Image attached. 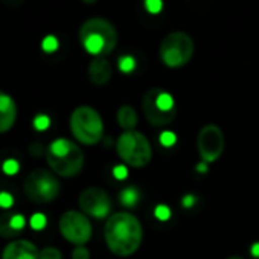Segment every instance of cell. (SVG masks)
I'll list each match as a JSON object with an SVG mask.
<instances>
[{
  "mask_svg": "<svg viewBox=\"0 0 259 259\" xmlns=\"http://www.w3.org/2000/svg\"><path fill=\"white\" fill-rule=\"evenodd\" d=\"M156 102H157L159 108L163 111H176V102H174L172 95H169L168 92H165L160 87H159V92L156 96Z\"/></svg>",
  "mask_w": 259,
  "mask_h": 259,
  "instance_id": "ac0fdd59",
  "label": "cell"
},
{
  "mask_svg": "<svg viewBox=\"0 0 259 259\" xmlns=\"http://www.w3.org/2000/svg\"><path fill=\"white\" fill-rule=\"evenodd\" d=\"M32 123H34V128L35 130H38V132H45V130H48L51 126V119L46 114H37L34 117V122Z\"/></svg>",
  "mask_w": 259,
  "mask_h": 259,
  "instance_id": "7402d4cb",
  "label": "cell"
},
{
  "mask_svg": "<svg viewBox=\"0 0 259 259\" xmlns=\"http://www.w3.org/2000/svg\"><path fill=\"white\" fill-rule=\"evenodd\" d=\"M195 169H197L200 174H206V172H207V163H206V162H201V163H198V165L195 166Z\"/></svg>",
  "mask_w": 259,
  "mask_h": 259,
  "instance_id": "d6a6232c",
  "label": "cell"
},
{
  "mask_svg": "<svg viewBox=\"0 0 259 259\" xmlns=\"http://www.w3.org/2000/svg\"><path fill=\"white\" fill-rule=\"evenodd\" d=\"M116 119H117V123L123 130H126V132H132V130H135V126L138 125V113L135 111V108L132 105H122L117 110Z\"/></svg>",
  "mask_w": 259,
  "mask_h": 259,
  "instance_id": "2e32d148",
  "label": "cell"
},
{
  "mask_svg": "<svg viewBox=\"0 0 259 259\" xmlns=\"http://www.w3.org/2000/svg\"><path fill=\"white\" fill-rule=\"evenodd\" d=\"M116 150L119 157L133 168L147 166L153 157V148L150 141L147 139V136H144L141 132H136V130L122 133L117 139Z\"/></svg>",
  "mask_w": 259,
  "mask_h": 259,
  "instance_id": "5b68a950",
  "label": "cell"
},
{
  "mask_svg": "<svg viewBox=\"0 0 259 259\" xmlns=\"http://www.w3.org/2000/svg\"><path fill=\"white\" fill-rule=\"evenodd\" d=\"M29 153H31L32 156H35V157H40V156L46 154V150H45V147H43L41 144L35 142V144H32V145L29 147Z\"/></svg>",
  "mask_w": 259,
  "mask_h": 259,
  "instance_id": "4dcf8cb0",
  "label": "cell"
},
{
  "mask_svg": "<svg viewBox=\"0 0 259 259\" xmlns=\"http://www.w3.org/2000/svg\"><path fill=\"white\" fill-rule=\"evenodd\" d=\"M119 201L122 206H125L126 209H133L139 204L141 201V191L135 186H128L123 188L119 192Z\"/></svg>",
  "mask_w": 259,
  "mask_h": 259,
  "instance_id": "e0dca14e",
  "label": "cell"
},
{
  "mask_svg": "<svg viewBox=\"0 0 259 259\" xmlns=\"http://www.w3.org/2000/svg\"><path fill=\"white\" fill-rule=\"evenodd\" d=\"M157 92H159V87H153L145 92L144 99H142V108H144L145 117L153 126H165L176 119V111H163L159 108L156 102Z\"/></svg>",
  "mask_w": 259,
  "mask_h": 259,
  "instance_id": "8fae6325",
  "label": "cell"
},
{
  "mask_svg": "<svg viewBox=\"0 0 259 259\" xmlns=\"http://www.w3.org/2000/svg\"><path fill=\"white\" fill-rule=\"evenodd\" d=\"M13 204H14V197L10 192H5V191L0 192V207L5 210H10L13 207Z\"/></svg>",
  "mask_w": 259,
  "mask_h": 259,
  "instance_id": "4316f807",
  "label": "cell"
},
{
  "mask_svg": "<svg viewBox=\"0 0 259 259\" xmlns=\"http://www.w3.org/2000/svg\"><path fill=\"white\" fill-rule=\"evenodd\" d=\"M17 120V104L5 92H0V135L8 133Z\"/></svg>",
  "mask_w": 259,
  "mask_h": 259,
  "instance_id": "5bb4252c",
  "label": "cell"
},
{
  "mask_svg": "<svg viewBox=\"0 0 259 259\" xmlns=\"http://www.w3.org/2000/svg\"><path fill=\"white\" fill-rule=\"evenodd\" d=\"M60 233L73 245H84L90 241L93 227L89 217L79 210H67L60 217Z\"/></svg>",
  "mask_w": 259,
  "mask_h": 259,
  "instance_id": "ba28073f",
  "label": "cell"
},
{
  "mask_svg": "<svg viewBox=\"0 0 259 259\" xmlns=\"http://www.w3.org/2000/svg\"><path fill=\"white\" fill-rule=\"evenodd\" d=\"M61 191L60 180L52 171L34 169L23 182V192L29 201L35 204H48L54 201Z\"/></svg>",
  "mask_w": 259,
  "mask_h": 259,
  "instance_id": "8992f818",
  "label": "cell"
},
{
  "mask_svg": "<svg viewBox=\"0 0 259 259\" xmlns=\"http://www.w3.org/2000/svg\"><path fill=\"white\" fill-rule=\"evenodd\" d=\"M70 132L82 145H96L104 138V122L98 110L89 105L76 107L70 114Z\"/></svg>",
  "mask_w": 259,
  "mask_h": 259,
  "instance_id": "277c9868",
  "label": "cell"
},
{
  "mask_svg": "<svg viewBox=\"0 0 259 259\" xmlns=\"http://www.w3.org/2000/svg\"><path fill=\"white\" fill-rule=\"evenodd\" d=\"M224 133L223 130L215 123L204 125L197 136V150L203 162L213 163L224 153Z\"/></svg>",
  "mask_w": 259,
  "mask_h": 259,
  "instance_id": "9c48e42d",
  "label": "cell"
},
{
  "mask_svg": "<svg viewBox=\"0 0 259 259\" xmlns=\"http://www.w3.org/2000/svg\"><path fill=\"white\" fill-rule=\"evenodd\" d=\"M72 259H90V251L84 245H76L72 250Z\"/></svg>",
  "mask_w": 259,
  "mask_h": 259,
  "instance_id": "f1b7e54d",
  "label": "cell"
},
{
  "mask_svg": "<svg viewBox=\"0 0 259 259\" xmlns=\"http://www.w3.org/2000/svg\"><path fill=\"white\" fill-rule=\"evenodd\" d=\"M159 142H160L165 148H169V147H174V145H176L177 136H176L174 132H168V130H166V132H163V133L160 135Z\"/></svg>",
  "mask_w": 259,
  "mask_h": 259,
  "instance_id": "cb8c5ba5",
  "label": "cell"
},
{
  "mask_svg": "<svg viewBox=\"0 0 259 259\" xmlns=\"http://www.w3.org/2000/svg\"><path fill=\"white\" fill-rule=\"evenodd\" d=\"M2 169H4V172H5L7 176H16V174L19 172V169H20V165H19V162H17V160H14V159H8V160H5V162H4Z\"/></svg>",
  "mask_w": 259,
  "mask_h": 259,
  "instance_id": "d4e9b609",
  "label": "cell"
},
{
  "mask_svg": "<svg viewBox=\"0 0 259 259\" xmlns=\"http://www.w3.org/2000/svg\"><path fill=\"white\" fill-rule=\"evenodd\" d=\"M79 41L87 54L93 57H105L114 51L117 45V32L108 20L93 17L82 23L79 29Z\"/></svg>",
  "mask_w": 259,
  "mask_h": 259,
  "instance_id": "3957f363",
  "label": "cell"
},
{
  "mask_svg": "<svg viewBox=\"0 0 259 259\" xmlns=\"http://www.w3.org/2000/svg\"><path fill=\"white\" fill-rule=\"evenodd\" d=\"M40 250L28 239H14L2 251V259H38Z\"/></svg>",
  "mask_w": 259,
  "mask_h": 259,
  "instance_id": "7c38bea8",
  "label": "cell"
},
{
  "mask_svg": "<svg viewBox=\"0 0 259 259\" xmlns=\"http://www.w3.org/2000/svg\"><path fill=\"white\" fill-rule=\"evenodd\" d=\"M89 79L95 85H105L113 76V67L105 57H95L87 69Z\"/></svg>",
  "mask_w": 259,
  "mask_h": 259,
  "instance_id": "9a60e30c",
  "label": "cell"
},
{
  "mask_svg": "<svg viewBox=\"0 0 259 259\" xmlns=\"http://www.w3.org/2000/svg\"><path fill=\"white\" fill-rule=\"evenodd\" d=\"M226 259H244L242 256H238V254H235V256H229V257H226Z\"/></svg>",
  "mask_w": 259,
  "mask_h": 259,
  "instance_id": "e575fe53",
  "label": "cell"
},
{
  "mask_svg": "<svg viewBox=\"0 0 259 259\" xmlns=\"http://www.w3.org/2000/svg\"><path fill=\"white\" fill-rule=\"evenodd\" d=\"M78 204L82 213L87 217L102 220L107 218L111 212V198L102 188H87L79 194Z\"/></svg>",
  "mask_w": 259,
  "mask_h": 259,
  "instance_id": "30bf717a",
  "label": "cell"
},
{
  "mask_svg": "<svg viewBox=\"0 0 259 259\" xmlns=\"http://www.w3.org/2000/svg\"><path fill=\"white\" fill-rule=\"evenodd\" d=\"M160 60L171 69L186 66L194 55V41L183 31L169 32L160 43Z\"/></svg>",
  "mask_w": 259,
  "mask_h": 259,
  "instance_id": "52a82bcc",
  "label": "cell"
},
{
  "mask_svg": "<svg viewBox=\"0 0 259 259\" xmlns=\"http://www.w3.org/2000/svg\"><path fill=\"white\" fill-rule=\"evenodd\" d=\"M250 253L253 257H259V242H254L250 248Z\"/></svg>",
  "mask_w": 259,
  "mask_h": 259,
  "instance_id": "836d02e7",
  "label": "cell"
},
{
  "mask_svg": "<svg viewBox=\"0 0 259 259\" xmlns=\"http://www.w3.org/2000/svg\"><path fill=\"white\" fill-rule=\"evenodd\" d=\"M58 46H60L58 38L54 37V35H48V37H45L43 41H41V49H43L45 52H48V54L55 52V51L58 49Z\"/></svg>",
  "mask_w": 259,
  "mask_h": 259,
  "instance_id": "ffe728a7",
  "label": "cell"
},
{
  "mask_svg": "<svg viewBox=\"0 0 259 259\" xmlns=\"http://www.w3.org/2000/svg\"><path fill=\"white\" fill-rule=\"evenodd\" d=\"M104 239L113 254L126 257L139 250L144 239V229L136 215L116 212L110 215L105 223Z\"/></svg>",
  "mask_w": 259,
  "mask_h": 259,
  "instance_id": "6da1fadb",
  "label": "cell"
},
{
  "mask_svg": "<svg viewBox=\"0 0 259 259\" xmlns=\"http://www.w3.org/2000/svg\"><path fill=\"white\" fill-rule=\"evenodd\" d=\"M82 2H84V4H95L96 0H82Z\"/></svg>",
  "mask_w": 259,
  "mask_h": 259,
  "instance_id": "d590c367",
  "label": "cell"
},
{
  "mask_svg": "<svg viewBox=\"0 0 259 259\" xmlns=\"http://www.w3.org/2000/svg\"><path fill=\"white\" fill-rule=\"evenodd\" d=\"M119 70L123 73H132L136 69V60L132 55H122L117 61Z\"/></svg>",
  "mask_w": 259,
  "mask_h": 259,
  "instance_id": "d6986e66",
  "label": "cell"
},
{
  "mask_svg": "<svg viewBox=\"0 0 259 259\" xmlns=\"http://www.w3.org/2000/svg\"><path fill=\"white\" fill-rule=\"evenodd\" d=\"M171 215H172V212L166 204H157L156 209H154V217L159 221H168L171 218Z\"/></svg>",
  "mask_w": 259,
  "mask_h": 259,
  "instance_id": "603a6c76",
  "label": "cell"
},
{
  "mask_svg": "<svg viewBox=\"0 0 259 259\" xmlns=\"http://www.w3.org/2000/svg\"><path fill=\"white\" fill-rule=\"evenodd\" d=\"M145 8H147V11H148V13H151V14H157V13H160V11H162V8H163V2H162V0H145Z\"/></svg>",
  "mask_w": 259,
  "mask_h": 259,
  "instance_id": "83f0119b",
  "label": "cell"
},
{
  "mask_svg": "<svg viewBox=\"0 0 259 259\" xmlns=\"http://www.w3.org/2000/svg\"><path fill=\"white\" fill-rule=\"evenodd\" d=\"M84 151L72 141L60 138L46 148V162L51 171L60 177H75L84 168Z\"/></svg>",
  "mask_w": 259,
  "mask_h": 259,
  "instance_id": "7a4b0ae2",
  "label": "cell"
},
{
  "mask_svg": "<svg viewBox=\"0 0 259 259\" xmlns=\"http://www.w3.org/2000/svg\"><path fill=\"white\" fill-rule=\"evenodd\" d=\"M25 224H26V218L22 213L7 210L0 215V236L14 239L25 229Z\"/></svg>",
  "mask_w": 259,
  "mask_h": 259,
  "instance_id": "4fadbf2b",
  "label": "cell"
},
{
  "mask_svg": "<svg viewBox=\"0 0 259 259\" xmlns=\"http://www.w3.org/2000/svg\"><path fill=\"white\" fill-rule=\"evenodd\" d=\"M31 227L34 229V230H41V229H45L46 227V224H48V220H46V217L43 215V213H34L32 217H31Z\"/></svg>",
  "mask_w": 259,
  "mask_h": 259,
  "instance_id": "484cf974",
  "label": "cell"
},
{
  "mask_svg": "<svg viewBox=\"0 0 259 259\" xmlns=\"http://www.w3.org/2000/svg\"><path fill=\"white\" fill-rule=\"evenodd\" d=\"M38 259H63V254L57 247H45L40 250Z\"/></svg>",
  "mask_w": 259,
  "mask_h": 259,
  "instance_id": "44dd1931",
  "label": "cell"
},
{
  "mask_svg": "<svg viewBox=\"0 0 259 259\" xmlns=\"http://www.w3.org/2000/svg\"><path fill=\"white\" fill-rule=\"evenodd\" d=\"M113 176L117 180H125L128 177V168L125 165H116L113 168Z\"/></svg>",
  "mask_w": 259,
  "mask_h": 259,
  "instance_id": "f546056e",
  "label": "cell"
},
{
  "mask_svg": "<svg viewBox=\"0 0 259 259\" xmlns=\"http://www.w3.org/2000/svg\"><path fill=\"white\" fill-rule=\"evenodd\" d=\"M195 203H197V197L192 195V194H186V195L182 198V206L186 207V209H191Z\"/></svg>",
  "mask_w": 259,
  "mask_h": 259,
  "instance_id": "1f68e13d",
  "label": "cell"
}]
</instances>
